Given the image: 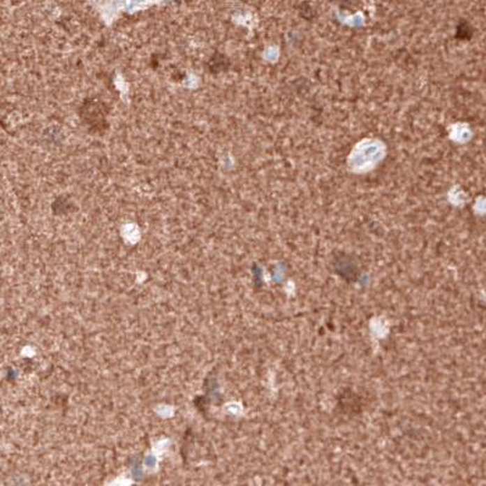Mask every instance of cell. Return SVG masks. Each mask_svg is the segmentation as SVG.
Returning a JSON list of instances; mask_svg holds the SVG:
<instances>
[{"instance_id":"1","label":"cell","mask_w":486,"mask_h":486,"mask_svg":"<svg viewBox=\"0 0 486 486\" xmlns=\"http://www.w3.org/2000/svg\"><path fill=\"white\" fill-rule=\"evenodd\" d=\"M108 111L105 108L103 103H98L96 100L85 101L80 110V117L85 122V124L93 126L94 131L103 129V126L108 123L106 121Z\"/></svg>"}]
</instances>
